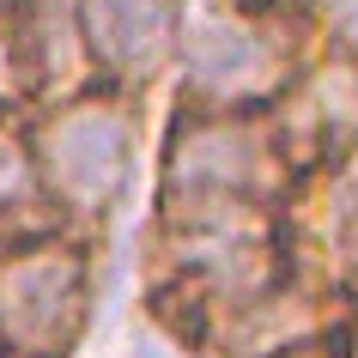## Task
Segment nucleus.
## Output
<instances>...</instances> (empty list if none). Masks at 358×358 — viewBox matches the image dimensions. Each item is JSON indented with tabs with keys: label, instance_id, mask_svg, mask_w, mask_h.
<instances>
[{
	"label": "nucleus",
	"instance_id": "nucleus-2",
	"mask_svg": "<svg viewBox=\"0 0 358 358\" xmlns=\"http://www.w3.org/2000/svg\"><path fill=\"white\" fill-rule=\"evenodd\" d=\"M85 298L79 249H24L0 262V346L19 358H61L85 322Z\"/></svg>",
	"mask_w": 358,
	"mask_h": 358
},
{
	"label": "nucleus",
	"instance_id": "nucleus-1",
	"mask_svg": "<svg viewBox=\"0 0 358 358\" xmlns=\"http://www.w3.org/2000/svg\"><path fill=\"white\" fill-rule=\"evenodd\" d=\"M128 158H134V115L110 97H92V103H67L61 115L43 122L31 170L73 213H103L128 182Z\"/></svg>",
	"mask_w": 358,
	"mask_h": 358
},
{
	"label": "nucleus",
	"instance_id": "nucleus-12",
	"mask_svg": "<svg viewBox=\"0 0 358 358\" xmlns=\"http://www.w3.org/2000/svg\"><path fill=\"white\" fill-rule=\"evenodd\" d=\"M352 358H358V346H352Z\"/></svg>",
	"mask_w": 358,
	"mask_h": 358
},
{
	"label": "nucleus",
	"instance_id": "nucleus-7",
	"mask_svg": "<svg viewBox=\"0 0 358 358\" xmlns=\"http://www.w3.org/2000/svg\"><path fill=\"white\" fill-rule=\"evenodd\" d=\"M31 189H37V170L24 158V146L0 128V201H24Z\"/></svg>",
	"mask_w": 358,
	"mask_h": 358
},
{
	"label": "nucleus",
	"instance_id": "nucleus-5",
	"mask_svg": "<svg viewBox=\"0 0 358 358\" xmlns=\"http://www.w3.org/2000/svg\"><path fill=\"white\" fill-rule=\"evenodd\" d=\"M79 49L122 79H152L176 49V0H79Z\"/></svg>",
	"mask_w": 358,
	"mask_h": 358
},
{
	"label": "nucleus",
	"instance_id": "nucleus-6",
	"mask_svg": "<svg viewBox=\"0 0 358 358\" xmlns=\"http://www.w3.org/2000/svg\"><path fill=\"white\" fill-rule=\"evenodd\" d=\"M322 225H328L340 255L358 262V152L328 176V189H322Z\"/></svg>",
	"mask_w": 358,
	"mask_h": 358
},
{
	"label": "nucleus",
	"instance_id": "nucleus-11",
	"mask_svg": "<svg viewBox=\"0 0 358 358\" xmlns=\"http://www.w3.org/2000/svg\"><path fill=\"white\" fill-rule=\"evenodd\" d=\"M285 358H322V352H316V346H298V352H285Z\"/></svg>",
	"mask_w": 358,
	"mask_h": 358
},
{
	"label": "nucleus",
	"instance_id": "nucleus-9",
	"mask_svg": "<svg viewBox=\"0 0 358 358\" xmlns=\"http://www.w3.org/2000/svg\"><path fill=\"white\" fill-rule=\"evenodd\" d=\"M134 358H182L176 346H164L158 334H140V346H134Z\"/></svg>",
	"mask_w": 358,
	"mask_h": 358
},
{
	"label": "nucleus",
	"instance_id": "nucleus-4",
	"mask_svg": "<svg viewBox=\"0 0 358 358\" xmlns=\"http://www.w3.org/2000/svg\"><path fill=\"white\" fill-rule=\"evenodd\" d=\"M262 182H267V146L249 122L194 115L189 128H176V140H170V189L207 194V201L231 207Z\"/></svg>",
	"mask_w": 358,
	"mask_h": 358
},
{
	"label": "nucleus",
	"instance_id": "nucleus-3",
	"mask_svg": "<svg viewBox=\"0 0 358 358\" xmlns=\"http://www.w3.org/2000/svg\"><path fill=\"white\" fill-rule=\"evenodd\" d=\"M182 73L207 103L243 110L280 92L285 79V43L249 13H213L182 43Z\"/></svg>",
	"mask_w": 358,
	"mask_h": 358
},
{
	"label": "nucleus",
	"instance_id": "nucleus-10",
	"mask_svg": "<svg viewBox=\"0 0 358 358\" xmlns=\"http://www.w3.org/2000/svg\"><path fill=\"white\" fill-rule=\"evenodd\" d=\"M6 85H13V43L0 31V97H6Z\"/></svg>",
	"mask_w": 358,
	"mask_h": 358
},
{
	"label": "nucleus",
	"instance_id": "nucleus-8",
	"mask_svg": "<svg viewBox=\"0 0 358 358\" xmlns=\"http://www.w3.org/2000/svg\"><path fill=\"white\" fill-rule=\"evenodd\" d=\"M328 19L346 43H358V0H328Z\"/></svg>",
	"mask_w": 358,
	"mask_h": 358
}]
</instances>
